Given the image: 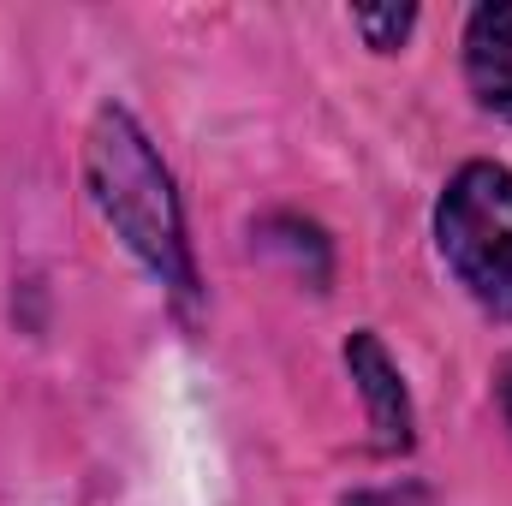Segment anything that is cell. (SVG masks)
Wrapping results in <instances>:
<instances>
[{
    "label": "cell",
    "mask_w": 512,
    "mask_h": 506,
    "mask_svg": "<svg viewBox=\"0 0 512 506\" xmlns=\"http://www.w3.org/2000/svg\"><path fill=\"white\" fill-rule=\"evenodd\" d=\"M352 506H423V495H364Z\"/></svg>",
    "instance_id": "6"
},
{
    "label": "cell",
    "mask_w": 512,
    "mask_h": 506,
    "mask_svg": "<svg viewBox=\"0 0 512 506\" xmlns=\"http://www.w3.org/2000/svg\"><path fill=\"white\" fill-rule=\"evenodd\" d=\"M501 411H507V429H512V358L501 364Z\"/></svg>",
    "instance_id": "7"
},
{
    "label": "cell",
    "mask_w": 512,
    "mask_h": 506,
    "mask_svg": "<svg viewBox=\"0 0 512 506\" xmlns=\"http://www.w3.org/2000/svg\"><path fill=\"white\" fill-rule=\"evenodd\" d=\"M465 78L471 96L512 126V0L477 6L465 24Z\"/></svg>",
    "instance_id": "4"
},
{
    "label": "cell",
    "mask_w": 512,
    "mask_h": 506,
    "mask_svg": "<svg viewBox=\"0 0 512 506\" xmlns=\"http://www.w3.org/2000/svg\"><path fill=\"white\" fill-rule=\"evenodd\" d=\"M352 24L370 36V48H382V54H387V48H399V42H405V30L417 24V12H411V6H387V12H352Z\"/></svg>",
    "instance_id": "5"
},
{
    "label": "cell",
    "mask_w": 512,
    "mask_h": 506,
    "mask_svg": "<svg viewBox=\"0 0 512 506\" xmlns=\"http://www.w3.org/2000/svg\"><path fill=\"white\" fill-rule=\"evenodd\" d=\"M435 239L459 286L495 310L512 316V173L495 161H471L447 179L435 209Z\"/></svg>",
    "instance_id": "2"
},
{
    "label": "cell",
    "mask_w": 512,
    "mask_h": 506,
    "mask_svg": "<svg viewBox=\"0 0 512 506\" xmlns=\"http://www.w3.org/2000/svg\"><path fill=\"white\" fill-rule=\"evenodd\" d=\"M84 179L90 197L102 209V221L126 239V251L179 298H197V262H191V239H185V215H179V191L149 143V131L131 120L120 102H108L90 137H84Z\"/></svg>",
    "instance_id": "1"
},
{
    "label": "cell",
    "mask_w": 512,
    "mask_h": 506,
    "mask_svg": "<svg viewBox=\"0 0 512 506\" xmlns=\"http://www.w3.org/2000/svg\"><path fill=\"white\" fill-rule=\"evenodd\" d=\"M346 370H352L364 405H370V441H376V453H405L411 447V393H405L399 364L382 352V340L376 334H352L346 340Z\"/></svg>",
    "instance_id": "3"
}]
</instances>
